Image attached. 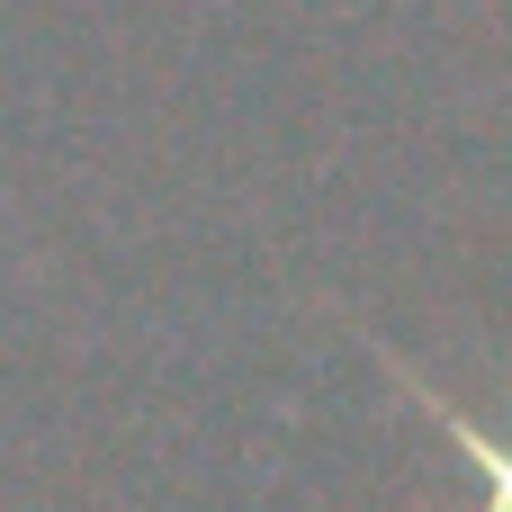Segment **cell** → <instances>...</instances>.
<instances>
[{
    "label": "cell",
    "instance_id": "6da1fadb",
    "mask_svg": "<svg viewBox=\"0 0 512 512\" xmlns=\"http://www.w3.org/2000/svg\"><path fill=\"white\" fill-rule=\"evenodd\" d=\"M387 369H396V387H405V396H414V405H423V414H432V423L450 432V450H459V459L477 468V486H486V495H477V512H512V432L477 423L468 405H450V396H441L432 378H414V369H405L396 351H387Z\"/></svg>",
    "mask_w": 512,
    "mask_h": 512
}]
</instances>
